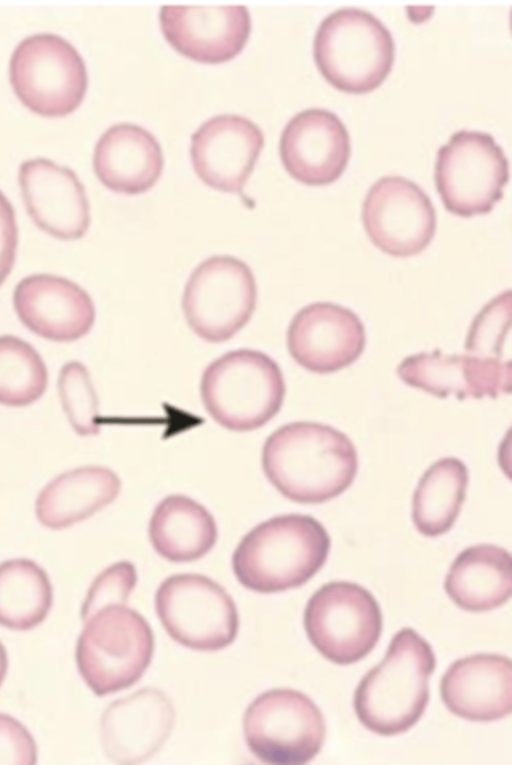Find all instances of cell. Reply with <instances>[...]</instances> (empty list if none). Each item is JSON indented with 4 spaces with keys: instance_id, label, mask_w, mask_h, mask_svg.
<instances>
[{
    "instance_id": "cell-1",
    "label": "cell",
    "mask_w": 512,
    "mask_h": 765,
    "mask_svg": "<svg viewBox=\"0 0 512 765\" xmlns=\"http://www.w3.org/2000/svg\"><path fill=\"white\" fill-rule=\"evenodd\" d=\"M262 467L284 497L318 504L348 489L357 474L358 456L341 431L316 422H293L266 439Z\"/></svg>"
},
{
    "instance_id": "cell-2",
    "label": "cell",
    "mask_w": 512,
    "mask_h": 765,
    "mask_svg": "<svg viewBox=\"0 0 512 765\" xmlns=\"http://www.w3.org/2000/svg\"><path fill=\"white\" fill-rule=\"evenodd\" d=\"M435 666L431 645L411 627L399 630L383 660L355 690L353 705L361 724L381 736L408 731L428 705L429 678Z\"/></svg>"
},
{
    "instance_id": "cell-3",
    "label": "cell",
    "mask_w": 512,
    "mask_h": 765,
    "mask_svg": "<svg viewBox=\"0 0 512 765\" xmlns=\"http://www.w3.org/2000/svg\"><path fill=\"white\" fill-rule=\"evenodd\" d=\"M331 540L310 515L285 514L250 530L232 555L235 577L245 588L275 593L297 588L325 564Z\"/></svg>"
},
{
    "instance_id": "cell-4",
    "label": "cell",
    "mask_w": 512,
    "mask_h": 765,
    "mask_svg": "<svg viewBox=\"0 0 512 765\" xmlns=\"http://www.w3.org/2000/svg\"><path fill=\"white\" fill-rule=\"evenodd\" d=\"M285 382L278 364L251 349L228 352L202 374L200 394L209 415L232 431H251L269 422L281 409Z\"/></svg>"
},
{
    "instance_id": "cell-5",
    "label": "cell",
    "mask_w": 512,
    "mask_h": 765,
    "mask_svg": "<svg viewBox=\"0 0 512 765\" xmlns=\"http://www.w3.org/2000/svg\"><path fill=\"white\" fill-rule=\"evenodd\" d=\"M83 622L75 659L88 687L105 696L135 684L154 652V635L146 619L126 604L114 603Z\"/></svg>"
},
{
    "instance_id": "cell-6",
    "label": "cell",
    "mask_w": 512,
    "mask_h": 765,
    "mask_svg": "<svg viewBox=\"0 0 512 765\" xmlns=\"http://www.w3.org/2000/svg\"><path fill=\"white\" fill-rule=\"evenodd\" d=\"M313 55L319 71L331 85L360 94L374 90L389 75L395 44L388 28L373 14L343 8L320 23Z\"/></svg>"
},
{
    "instance_id": "cell-7",
    "label": "cell",
    "mask_w": 512,
    "mask_h": 765,
    "mask_svg": "<svg viewBox=\"0 0 512 765\" xmlns=\"http://www.w3.org/2000/svg\"><path fill=\"white\" fill-rule=\"evenodd\" d=\"M9 77L19 100L46 117L72 113L81 104L88 84L79 52L61 36L50 33L28 36L16 46Z\"/></svg>"
},
{
    "instance_id": "cell-8",
    "label": "cell",
    "mask_w": 512,
    "mask_h": 765,
    "mask_svg": "<svg viewBox=\"0 0 512 765\" xmlns=\"http://www.w3.org/2000/svg\"><path fill=\"white\" fill-rule=\"evenodd\" d=\"M245 741L257 759L272 765H302L321 750L326 726L317 705L293 689L258 695L243 718Z\"/></svg>"
},
{
    "instance_id": "cell-9",
    "label": "cell",
    "mask_w": 512,
    "mask_h": 765,
    "mask_svg": "<svg viewBox=\"0 0 512 765\" xmlns=\"http://www.w3.org/2000/svg\"><path fill=\"white\" fill-rule=\"evenodd\" d=\"M303 625L315 649L329 661L348 665L368 655L382 633L383 619L375 597L364 587L333 581L308 600Z\"/></svg>"
},
{
    "instance_id": "cell-10",
    "label": "cell",
    "mask_w": 512,
    "mask_h": 765,
    "mask_svg": "<svg viewBox=\"0 0 512 765\" xmlns=\"http://www.w3.org/2000/svg\"><path fill=\"white\" fill-rule=\"evenodd\" d=\"M434 179L447 211L486 214L503 196L509 162L490 134L460 130L438 149Z\"/></svg>"
},
{
    "instance_id": "cell-11",
    "label": "cell",
    "mask_w": 512,
    "mask_h": 765,
    "mask_svg": "<svg viewBox=\"0 0 512 765\" xmlns=\"http://www.w3.org/2000/svg\"><path fill=\"white\" fill-rule=\"evenodd\" d=\"M155 610L168 635L193 650L223 649L238 633L239 617L232 597L200 574L166 578L156 591Z\"/></svg>"
},
{
    "instance_id": "cell-12",
    "label": "cell",
    "mask_w": 512,
    "mask_h": 765,
    "mask_svg": "<svg viewBox=\"0 0 512 765\" xmlns=\"http://www.w3.org/2000/svg\"><path fill=\"white\" fill-rule=\"evenodd\" d=\"M256 301V281L249 266L235 257L217 255L202 261L191 273L182 309L197 336L219 343L246 326Z\"/></svg>"
},
{
    "instance_id": "cell-13",
    "label": "cell",
    "mask_w": 512,
    "mask_h": 765,
    "mask_svg": "<svg viewBox=\"0 0 512 765\" xmlns=\"http://www.w3.org/2000/svg\"><path fill=\"white\" fill-rule=\"evenodd\" d=\"M362 221L372 243L393 257L421 253L436 231V213L429 196L401 176L380 178L363 202Z\"/></svg>"
},
{
    "instance_id": "cell-14",
    "label": "cell",
    "mask_w": 512,
    "mask_h": 765,
    "mask_svg": "<svg viewBox=\"0 0 512 765\" xmlns=\"http://www.w3.org/2000/svg\"><path fill=\"white\" fill-rule=\"evenodd\" d=\"M365 345V328L358 315L330 302H315L300 309L287 330L292 358L319 374L348 367L362 355Z\"/></svg>"
},
{
    "instance_id": "cell-15",
    "label": "cell",
    "mask_w": 512,
    "mask_h": 765,
    "mask_svg": "<svg viewBox=\"0 0 512 765\" xmlns=\"http://www.w3.org/2000/svg\"><path fill=\"white\" fill-rule=\"evenodd\" d=\"M162 33L180 54L202 63H222L246 45L251 18L243 5H165L159 13Z\"/></svg>"
},
{
    "instance_id": "cell-16",
    "label": "cell",
    "mask_w": 512,
    "mask_h": 765,
    "mask_svg": "<svg viewBox=\"0 0 512 765\" xmlns=\"http://www.w3.org/2000/svg\"><path fill=\"white\" fill-rule=\"evenodd\" d=\"M263 146V132L252 121L240 115H218L192 134L191 162L206 185L241 193Z\"/></svg>"
},
{
    "instance_id": "cell-17",
    "label": "cell",
    "mask_w": 512,
    "mask_h": 765,
    "mask_svg": "<svg viewBox=\"0 0 512 765\" xmlns=\"http://www.w3.org/2000/svg\"><path fill=\"white\" fill-rule=\"evenodd\" d=\"M279 152L286 171L294 179L310 186L328 185L342 175L348 164L350 137L333 112L306 109L286 124Z\"/></svg>"
},
{
    "instance_id": "cell-18",
    "label": "cell",
    "mask_w": 512,
    "mask_h": 765,
    "mask_svg": "<svg viewBox=\"0 0 512 765\" xmlns=\"http://www.w3.org/2000/svg\"><path fill=\"white\" fill-rule=\"evenodd\" d=\"M19 185L36 226L62 240L79 239L90 224L85 189L74 171L46 158L23 162Z\"/></svg>"
},
{
    "instance_id": "cell-19",
    "label": "cell",
    "mask_w": 512,
    "mask_h": 765,
    "mask_svg": "<svg viewBox=\"0 0 512 765\" xmlns=\"http://www.w3.org/2000/svg\"><path fill=\"white\" fill-rule=\"evenodd\" d=\"M174 719V707L162 691L140 689L105 709L100 721L103 750L119 764L149 759L169 737Z\"/></svg>"
},
{
    "instance_id": "cell-20",
    "label": "cell",
    "mask_w": 512,
    "mask_h": 765,
    "mask_svg": "<svg viewBox=\"0 0 512 765\" xmlns=\"http://www.w3.org/2000/svg\"><path fill=\"white\" fill-rule=\"evenodd\" d=\"M397 374L405 384L440 398H495L511 391L509 360L468 353L446 355L434 350L413 354L398 365Z\"/></svg>"
},
{
    "instance_id": "cell-21",
    "label": "cell",
    "mask_w": 512,
    "mask_h": 765,
    "mask_svg": "<svg viewBox=\"0 0 512 765\" xmlns=\"http://www.w3.org/2000/svg\"><path fill=\"white\" fill-rule=\"evenodd\" d=\"M13 303L21 322L45 339L70 342L86 335L95 307L78 284L55 275L35 274L16 286Z\"/></svg>"
},
{
    "instance_id": "cell-22",
    "label": "cell",
    "mask_w": 512,
    "mask_h": 765,
    "mask_svg": "<svg viewBox=\"0 0 512 765\" xmlns=\"http://www.w3.org/2000/svg\"><path fill=\"white\" fill-rule=\"evenodd\" d=\"M440 693L447 709L463 719H502L512 710L511 660L496 654L458 659L444 673Z\"/></svg>"
},
{
    "instance_id": "cell-23",
    "label": "cell",
    "mask_w": 512,
    "mask_h": 765,
    "mask_svg": "<svg viewBox=\"0 0 512 765\" xmlns=\"http://www.w3.org/2000/svg\"><path fill=\"white\" fill-rule=\"evenodd\" d=\"M163 164L155 137L130 123L108 128L96 143L93 155L94 172L103 185L128 195L149 190L159 179Z\"/></svg>"
},
{
    "instance_id": "cell-24",
    "label": "cell",
    "mask_w": 512,
    "mask_h": 765,
    "mask_svg": "<svg viewBox=\"0 0 512 765\" xmlns=\"http://www.w3.org/2000/svg\"><path fill=\"white\" fill-rule=\"evenodd\" d=\"M119 477L103 466H82L61 473L39 492L35 510L45 527L59 530L92 516L118 496Z\"/></svg>"
},
{
    "instance_id": "cell-25",
    "label": "cell",
    "mask_w": 512,
    "mask_h": 765,
    "mask_svg": "<svg viewBox=\"0 0 512 765\" xmlns=\"http://www.w3.org/2000/svg\"><path fill=\"white\" fill-rule=\"evenodd\" d=\"M444 588L449 598L464 610L495 609L511 596V555L493 544L468 547L451 564Z\"/></svg>"
},
{
    "instance_id": "cell-26",
    "label": "cell",
    "mask_w": 512,
    "mask_h": 765,
    "mask_svg": "<svg viewBox=\"0 0 512 765\" xmlns=\"http://www.w3.org/2000/svg\"><path fill=\"white\" fill-rule=\"evenodd\" d=\"M148 531L155 551L177 563L202 558L217 540V526L210 512L195 500L179 494L169 495L158 503Z\"/></svg>"
},
{
    "instance_id": "cell-27",
    "label": "cell",
    "mask_w": 512,
    "mask_h": 765,
    "mask_svg": "<svg viewBox=\"0 0 512 765\" xmlns=\"http://www.w3.org/2000/svg\"><path fill=\"white\" fill-rule=\"evenodd\" d=\"M468 469L455 457L442 458L422 475L412 501V519L424 536L437 537L455 523L465 500Z\"/></svg>"
},
{
    "instance_id": "cell-28",
    "label": "cell",
    "mask_w": 512,
    "mask_h": 765,
    "mask_svg": "<svg viewBox=\"0 0 512 765\" xmlns=\"http://www.w3.org/2000/svg\"><path fill=\"white\" fill-rule=\"evenodd\" d=\"M53 603L46 571L30 559L0 563V625L30 630L44 621Z\"/></svg>"
},
{
    "instance_id": "cell-29",
    "label": "cell",
    "mask_w": 512,
    "mask_h": 765,
    "mask_svg": "<svg viewBox=\"0 0 512 765\" xmlns=\"http://www.w3.org/2000/svg\"><path fill=\"white\" fill-rule=\"evenodd\" d=\"M48 372L36 349L10 335L0 336V404L24 407L45 392Z\"/></svg>"
},
{
    "instance_id": "cell-30",
    "label": "cell",
    "mask_w": 512,
    "mask_h": 765,
    "mask_svg": "<svg viewBox=\"0 0 512 765\" xmlns=\"http://www.w3.org/2000/svg\"><path fill=\"white\" fill-rule=\"evenodd\" d=\"M58 390L74 431L80 436L98 434V398L86 367L78 361L66 363L59 373Z\"/></svg>"
},
{
    "instance_id": "cell-31",
    "label": "cell",
    "mask_w": 512,
    "mask_h": 765,
    "mask_svg": "<svg viewBox=\"0 0 512 765\" xmlns=\"http://www.w3.org/2000/svg\"><path fill=\"white\" fill-rule=\"evenodd\" d=\"M511 293L491 300L474 318L466 339V353L502 359L504 340L510 327Z\"/></svg>"
},
{
    "instance_id": "cell-32",
    "label": "cell",
    "mask_w": 512,
    "mask_h": 765,
    "mask_svg": "<svg viewBox=\"0 0 512 765\" xmlns=\"http://www.w3.org/2000/svg\"><path fill=\"white\" fill-rule=\"evenodd\" d=\"M137 583L135 566L120 561L103 570L92 582L81 608L82 621L108 604H126Z\"/></svg>"
},
{
    "instance_id": "cell-33",
    "label": "cell",
    "mask_w": 512,
    "mask_h": 765,
    "mask_svg": "<svg viewBox=\"0 0 512 765\" xmlns=\"http://www.w3.org/2000/svg\"><path fill=\"white\" fill-rule=\"evenodd\" d=\"M37 746L28 729L14 717L0 713V765H34Z\"/></svg>"
},
{
    "instance_id": "cell-34",
    "label": "cell",
    "mask_w": 512,
    "mask_h": 765,
    "mask_svg": "<svg viewBox=\"0 0 512 765\" xmlns=\"http://www.w3.org/2000/svg\"><path fill=\"white\" fill-rule=\"evenodd\" d=\"M17 243L18 231L14 209L0 191V285L13 268Z\"/></svg>"
},
{
    "instance_id": "cell-35",
    "label": "cell",
    "mask_w": 512,
    "mask_h": 765,
    "mask_svg": "<svg viewBox=\"0 0 512 765\" xmlns=\"http://www.w3.org/2000/svg\"><path fill=\"white\" fill-rule=\"evenodd\" d=\"M8 669L7 652L4 645L0 642V686L3 683Z\"/></svg>"
}]
</instances>
